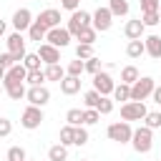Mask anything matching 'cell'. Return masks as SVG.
Wrapping results in <instances>:
<instances>
[{
    "label": "cell",
    "instance_id": "cell-1",
    "mask_svg": "<svg viewBox=\"0 0 161 161\" xmlns=\"http://www.w3.org/2000/svg\"><path fill=\"white\" fill-rule=\"evenodd\" d=\"M131 143H133L136 153H148L151 146H153V133H151V128H148V126H138V128L133 131V136H131Z\"/></svg>",
    "mask_w": 161,
    "mask_h": 161
},
{
    "label": "cell",
    "instance_id": "cell-2",
    "mask_svg": "<svg viewBox=\"0 0 161 161\" xmlns=\"http://www.w3.org/2000/svg\"><path fill=\"white\" fill-rule=\"evenodd\" d=\"M106 136L111 141H116V143H128L131 136H133V128H131L128 121H116V123H111L106 128Z\"/></svg>",
    "mask_w": 161,
    "mask_h": 161
},
{
    "label": "cell",
    "instance_id": "cell-3",
    "mask_svg": "<svg viewBox=\"0 0 161 161\" xmlns=\"http://www.w3.org/2000/svg\"><path fill=\"white\" fill-rule=\"evenodd\" d=\"M153 88H156V80H153L151 75L138 78L136 83H131V101H146V98L153 93Z\"/></svg>",
    "mask_w": 161,
    "mask_h": 161
},
{
    "label": "cell",
    "instance_id": "cell-4",
    "mask_svg": "<svg viewBox=\"0 0 161 161\" xmlns=\"http://www.w3.org/2000/svg\"><path fill=\"white\" fill-rule=\"evenodd\" d=\"M148 113L143 101H126L121 106V118L123 121H143V116Z\"/></svg>",
    "mask_w": 161,
    "mask_h": 161
},
{
    "label": "cell",
    "instance_id": "cell-5",
    "mask_svg": "<svg viewBox=\"0 0 161 161\" xmlns=\"http://www.w3.org/2000/svg\"><path fill=\"white\" fill-rule=\"evenodd\" d=\"M43 121H45V116H43V108H38V106H28V108L23 111V116H20V126L28 128V131L38 128Z\"/></svg>",
    "mask_w": 161,
    "mask_h": 161
},
{
    "label": "cell",
    "instance_id": "cell-6",
    "mask_svg": "<svg viewBox=\"0 0 161 161\" xmlns=\"http://www.w3.org/2000/svg\"><path fill=\"white\" fill-rule=\"evenodd\" d=\"M86 25H91V13L88 10H73V15L68 18V33H70V38H75L78 33H80V28H86Z\"/></svg>",
    "mask_w": 161,
    "mask_h": 161
},
{
    "label": "cell",
    "instance_id": "cell-7",
    "mask_svg": "<svg viewBox=\"0 0 161 161\" xmlns=\"http://www.w3.org/2000/svg\"><path fill=\"white\" fill-rule=\"evenodd\" d=\"M25 98H28V103H30V106L43 108V106L50 101V91H48L45 86H30V88L25 91Z\"/></svg>",
    "mask_w": 161,
    "mask_h": 161
},
{
    "label": "cell",
    "instance_id": "cell-8",
    "mask_svg": "<svg viewBox=\"0 0 161 161\" xmlns=\"http://www.w3.org/2000/svg\"><path fill=\"white\" fill-rule=\"evenodd\" d=\"M91 25H93L98 33H106V30L113 25V15H111V10H108V8H98V10L91 15Z\"/></svg>",
    "mask_w": 161,
    "mask_h": 161
},
{
    "label": "cell",
    "instance_id": "cell-9",
    "mask_svg": "<svg viewBox=\"0 0 161 161\" xmlns=\"http://www.w3.org/2000/svg\"><path fill=\"white\" fill-rule=\"evenodd\" d=\"M8 53H13V58H15V63H23V58H25V40H23V35L15 30L13 35H8Z\"/></svg>",
    "mask_w": 161,
    "mask_h": 161
},
{
    "label": "cell",
    "instance_id": "cell-10",
    "mask_svg": "<svg viewBox=\"0 0 161 161\" xmlns=\"http://www.w3.org/2000/svg\"><path fill=\"white\" fill-rule=\"evenodd\" d=\"M113 88H116V83H113V78H111L106 70H98V73L93 75V91H98L101 96H111Z\"/></svg>",
    "mask_w": 161,
    "mask_h": 161
},
{
    "label": "cell",
    "instance_id": "cell-11",
    "mask_svg": "<svg viewBox=\"0 0 161 161\" xmlns=\"http://www.w3.org/2000/svg\"><path fill=\"white\" fill-rule=\"evenodd\" d=\"M45 40H48L50 45H55V48H65V45L70 43V33L58 25V28H50V30L45 33Z\"/></svg>",
    "mask_w": 161,
    "mask_h": 161
},
{
    "label": "cell",
    "instance_id": "cell-12",
    "mask_svg": "<svg viewBox=\"0 0 161 161\" xmlns=\"http://www.w3.org/2000/svg\"><path fill=\"white\" fill-rule=\"evenodd\" d=\"M30 23H33V13H30L28 8H20V10H15V13H13V28H15L18 33L28 30V28H30Z\"/></svg>",
    "mask_w": 161,
    "mask_h": 161
},
{
    "label": "cell",
    "instance_id": "cell-13",
    "mask_svg": "<svg viewBox=\"0 0 161 161\" xmlns=\"http://www.w3.org/2000/svg\"><path fill=\"white\" fill-rule=\"evenodd\" d=\"M38 55H40V60H43L45 65H50V63H58V60H60V48H55V45H50V43H43V45L38 48Z\"/></svg>",
    "mask_w": 161,
    "mask_h": 161
},
{
    "label": "cell",
    "instance_id": "cell-14",
    "mask_svg": "<svg viewBox=\"0 0 161 161\" xmlns=\"http://www.w3.org/2000/svg\"><path fill=\"white\" fill-rule=\"evenodd\" d=\"M25 75H28V68H25L23 63H15L13 68H8V70H5L3 83H25Z\"/></svg>",
    "mask_w": 161,
    "mask_h": 161
},
{
    "label": "cell",
    "instance_id": "cell-15",
    "mask_svg": "<svg viewBox=\"0 0 161 161\" xmlns=\"http://www.w3.org/2000/svg\"><path fill=\"white\" fill-rule=\"evenodd\" d=\"M35 20H40V23H43L48 30H50V28H58V25H60V10L48 8V10H43V13H40Z\"/></svg>",
    "mask_w": 161,
    "mask_h": 161
},
{
    "label": "cell",
    "instance_id": "cell-16",
    "mask_svg": "<svg viewBox=\"0 0 161 161\" xmlns=\"http://www.w3.org/2000/svg\"><path fill=\"white\" fill-rule=\"evenodd\" d=\"M143 30H146V25L141 23V18H138V20H128V23L123 25V35H126L128 40H136V38H143Z\"/></svg>",
    "mask_w": 161,
    "mask_h": 161
},
{
    "label": "cell",
    "instance_id": "cell-17",
    "mask_svg": "<svg viewBox=\"0 0 161 161\" xmlns=\"http://www.w3.org/2000/svg\"><path fill=\"white\" fill-rule=\"evenodd\" d=\"M58 83H60V93H65V96H73L80 91V78H75V75H63Z\"/></svg>",
    "mask_w": 161,
    "mask_h": 161
},
{
    "label": "cell",
    "instance_id": "cell-18",
    "mask_svg": "<svg viewBox=\"0 0 161 161\" xmlns=\"http://www.w3.org/2000/svg\"><path fill=\"white\" fill-rule=\"evenodd\" d=\"M143 48H146V53H148L151 58H161V38H158V35L143 38Z\"/></svg>",
    "mask_w": 161,
    "mask_h": 161
},
{
    "label": "cell",
    "instance_id": "cell-19",
    "mask_svg": "<svg viewBox=\"0 0 161 161\" xmlns=\"http://www.w3.org/2000/svg\"><path fill=\"white\" fill-rule=\"evenodd\" d=\"M45 33H48V28H45L40 20H33V23H30V28H28V35H30V40H35V43L45 40Z\"/></svg>",
    "mask_w": 161,
    "mask_h": 161
},
{
    "label": "cell",
    "instance_id": "cell-20",
    "mask_svg": "<svg viewBox=\"0 0 161 161\" xmlns=\"http://www.w3.org/2000/svg\"><path fill=\"white\" fill-rule=\"evenodd\" d=\"M3 88H5V93L13 98V101H20V98H25V83H3Z\"/></svg>",
    "mask_w": 161,
    "mask_h": 161
},
{
    "label": "cell",
    "instance_id": "cell-21",
    "mask_svg": "<svg viewBox=\"0 0 161 161\" xmlns=\"http://www.w3.org/2000/svg\"><path fill=\"white\" fill-rule=\"evenodd\" d=\"M48 161H68V146L55 143L48 148Z\"/></svg>",
    "mask_w": 161,
    "mask_h": 161
},
{
    "label": "cell",
    "instance_id": "cell-22",
    "mask_svg": "<svg viewBox=\"0 0 161 161\" xmlns=\"http://www.w3.org/2000/svg\"><path fill=\"white\" fill-rule=\"evenodd\" d=\"M96 35H98V30H96L93 25H86V28H80V33H78L75 38H78V43L93 45V43H96Z\"/></svg>",
    "mask_w": 161,
    "mask_h": 161
},
{
    "label": "cell",
    "instance_id": "cell-23",
    "mask_svg": "<svg viewBox=\"0 0 161 161\" xmlns=\"http://www.w3.org/2000/svg\"><path fill=\"white\" fill-rule=\"evenodd\" d=\"M143 53H146V48H143V40H141V38L128 40V45H126V55H128V58H141Z\"/></svg>",
    "mask_w": 161,
    "mask_h": 161
},
{
    "label": "cell",
    "instance_id": "cell-24",
    "mask_svg": "<svg viewBox=\"0 0 161 161\" xmlns=\"http://www.w3.org/2000/svg\"><path fill=\"white\" fill-rule=\"evenodd\" d=\"M108 10H111L113 18L128 15V0H108Z\"/></svg>",
    "mask_w": 161,
    "mask_h": 161
},
{
    "label": "cell",
    "instance_id": "cell-25",
    "mask_svg": "<svg viewBox=\"0 0 161 161\" xmlns=\"http://www.w3.org/2000/svg\"><path fill=\"white\" fill-rule=\"evenodd\" d=\"M45 80H60L63 75H65V70H63V65H58V63H50V65H45Z\"/></svg>",
    "mask_w": 161,
    "mask_h": 161
},
{
    "label": "cell",
    "instance_id": "cell-26",
    "mask_svg": "<svg viewBox=\"0 0 161 161\" xmlns=\"http://www.w3.org/2000/svg\"><path fill=\"white\" fill-rule=\"evenodd\" d=\"M138 78H141V75H138V68H136V65H126V68L121 70V83H128V86H131V83H136Z\"/></svg>",
    "mask_w": 161,
    "mask_h": 161
},
{
    "label": "cell",
    "instance_id": "cell-27",
    "mask_svg": "<svg viewBox=\"0 0 161 161\" xmlns=\"http://www.w3.org/2000/svg\"><path fill=\"white\" fill-rule=\"evenodd\" d=\"M143 126H148L151 131L153 128H161V111H148L143 116Z\"/></svg>",
    "mask_w": 161,
    "mask_h": 161
},
{
    "label": "cell",
    "instance_id": "cell-28",
    "mask_svg": "<svg viewBox=\"0 0 161 161\" xmlns=\"http://www.w3.org/2000/svg\"><path fill=\"white\" fill-rule=\"evenodd\" d=\"M80 73H86V65H83V60H80V58L70 60V63H68V68H65V75H75V78H80Z\"/></svg>",
    "mask_w": 161,
    "mask_h": 161
},
{
    "label": "cell",
    "instance_id": "cell-29",
    "mask_svg": "<svg viewBox=\"0 0 161 161\" xmlns=\"http://www.w3.org/2000/svg\"><path fill=\"white\" fill-rule=\"evenodd\" d=\"M113 98H116V101H123V103L131 101V86H128V83L116 86V88H113Z\"/></svg>",
    "mask_w": 161,
    "mask_h": 161
},
{
    "label": "cell",
    "instance_id": "cell-30",
    "mask_svg": "<svg viewBox=\"0 0 161 161\" xmlns=\"http://www.w3.org/2000/svg\"><path fill=\"white\" fill-rule=\"evenodd\" d=\"M141 23H143L146 28H151V25H158V23H161V15H158V10H148V13H141Z\"/></svg>",
    "mask_w": 161,
    "mask_h": 161
},
{
    "label": "cell",
    "instance_id": "cell-31",
    "mask_svg": "<svg viewBox=\"0 0 161 161\" xmlns=\"http://www.w3.org/2000/svg\"><path fill=\"white\" fill-rule=\"evenodd\" d=\"M88 143V131L83 126H75L73 128V146H86Z\"/></svg>",
    "mask_w": 161,
    "mask_h": 161
},
{
    "label": "cell",
    "instance_id": "cell-32",
    "mask_svg": "<svg viewBox=\"0 0 161 161\" xmlns=\"http://www.w3.org/2000/svg\"><path fill=\"white\" fill-rule=\"evenodd\" d=\"M23 65H25L28 70H38V68H40V55H38V53H25Z\"/></svg>",
    "mask_w": 161,
    "mask_h": 161
},
{
    "label": "cell",
    "instance_id": "cell-33",
    "mask_svg": "<svg viewBox=\"0 0 161 161\" xmlns=\"http://www.w3.org/2000/svg\"><path fill=\"white\" fill-rule=\"evenodd\" d=\"M43 80H45V73L38 68V70H28V75H25V83H30V86H43Z\"/></svg>",
    "mask_w": 161,
    "mask_h": 161
},
{
    "label": "cell",
    "instance_id": "cell-34",
    "mask_svg": "<svg viewBox=\"0 0 161 161\" xmlns=\"http://www.w3.org/2000/svg\"><path fill=\"white\" fill-rule=\"evenodd\" d=\"M65 121H68L70 126H83V111H80V108H70V111L65 113Z\"/></svg>",
    "mask_w": 161,
    "mask_h": 161
},
{
    "label": "cell",
    "instance_id": "cell-35",
    "mask_svg": "<svg viewBox=\"0 0 161 161\" xmlns=\"http://www.w3.org/2000/svg\"><path fill=\"white\" fill-rule=\"evenodd\" d=\"M96 111H98L101 116H108V113L113 111V101H111L108 96H101V101H98V106H96Z\"/></svg>",
    "mask_w": 161,
    "mask_h": 161
},
{
    "label": "cell",
    "instance_id": "cell-36",
    "mask_svg": "<svg viewBox=\"0 0 161 161\" xmlns=\"http://www.w3.org/2000/svg\"><path fill=\"white\" fill-rule=\"evenodd\" d=\"M83 65H86V73H91V75H96V73L101 70V60H98L96 55L86 58V60H83Z\"/></svg>",
    "mask_w": 161,
    "mask_h": 161
},
{
    "label": "cell",
    "instance_id": "cell-37",
    "mask_svg": "<svg viewBox=\"0 0 161 161\" xmlns=\"http://www.w3.org/2000/svg\"><path fill=\"white\" fill-rule=\"evenodd\" d=\"M98 101H101V93H98V91H86V96H83L86 108H96V106H98Z\"/></svg>",
    "mask_w": 161,
    "mask_h": 161
},
{
    "label": "cell",
    "instance_id": "cell-38",
    "mask_svg": "<svg viewBox=\"0 0 161 161\" xmlns=\"http://www.w3.org/2000/svg\"><path fill=\"white\" fill-rule=\"evenodd\" d=\"M98 118H101V113L96 108H86L83 111V126H93V123H98Z\"/></svg>",
    "mask_w": 161,
    "mask_h": 161
},
{
    "label": "cell",
    "instance_id": "cell-39",
    "mask_svg": "<svg viewBox=\"0 0 161 161\" xmlns=\"http://www.w3.org/2000/svg\"><path fill=\"white\" fill-rule=\"evenodd\" d=\"M8 161H25V148L23 146H10L8 148Z\"/></svg>",
    "mask_w": 161,
    "mask_h": 161
},
{
    "label": "cell",
    "instance_id": "cell-40",
    "mask_svg": "<svg viewBox=\"0 0 161 161\" xmlns=\"http://www.w3.org/2000/svg\"><path fill=\"white\" fill-rule=\"evenodd\" d=\"M73 128H75V126H70V123L60 128V143H63V146H70V143H73Z\"/></svg>",
    "mask_w": 161,
    "mask_h": 161
},
{
    "label": "cell",
    "instance_id": "cell-41",
    "mask_svg": "<svg viewBox=\"0 0 161 161\" xmlns=\"http://www.w3.org/2000/svg\"><path fill=\"white\" fill-rule=\"evenodd\" d=\"M93 55V45H86V43H78V48H75V58H80V60H86V58H91Z\"/></svg>",
    "mask_w": 161,
    "mask_h": 161
},
{
    "label": "cell",
    "instance_id": "cell-42",
    "mask_svg": "<svg viewBox=\"0 0 161 161\" xmlns=\"http://www.w3.org/2000/svg\"><path fill=\"white\" fill-rule=\"evenodd\" d=\"M161 0H141V13H148V10H158Z\"/></svg>",
    "mask_w": 161,
    "mask_h": 161
},
{
    "label": "cell",
    "instance_id": "cell-43",
    "mask_svg": "<svg viewBox=\"0 0 161 161\" xmlns=\"http://www.w3.org/2000/svg\"><path fill=\"white\" fill-rule=\"evenodd\" d=\"M0 65H3L5 70H8V68H13V65H15V58H13V53H3V55H0Z\"/></svg>",
    "mask_w": 161,
    "mask_h": 161
},
{
    "label": "cell",
    "instance_id": "cell-44",
    "mask_svg": "<svg viewBox=\"0 0 161 161\" xmlns=\"http://www.w3.org/2000/svg\"><path fill=\"white\" fill-rule=\"evenodd\" d=\"M10 131H13V123H10L8 118H0V138L10 136Z\"/></svg>",
    "mask_w": 161,
    "mask_h": 161
},
{
    "label": "cell",
    "instance_id": "cell-45",
    "mask_svg": "<svg viewBox=\"0 0 161 161\" xmlns=\"http://www.w3.org/2000/svg\"><path fill=\"white\" fill-rule=\"evenodd\" d=\"M78 5H80V0H60V8L63 10H70V13L78 10Z\"/></svg>",
    "mask_w": 161,
    "mask_h": 161
},
{
    "label": "cell",
    "instance_id": "cell-46",
    "mask_svg": "<svg viewBox=\"0 0 161 161\" xmlns=\"http://www.w3.org/2000/svg\"><path fill=\"white\" fill-rule=\"evenodd\" d=\"M151 98H153V103H158V106H161V86H156V88H153Z\"/></svg>",
    "mask_w": 161,
    "mask_h": 161
},
{
    "label": "cell",
    "instance_id": "cell-47",
    "mask_svg": "<svg viewBox=\"0 0 161 161\" xmlns=\"http://www.w3.org/2000/svg\"><path fill=\"white\" fill-rule=\"evenodd\" d=\"M5 28H8V25H5V20H0V35H5Z\"/></svg>",
    "mask_w": 161,
    "mask_h": 161
},
{
    "label": "cell",
    "instance_id": "cell-48",
    "mask_svg": "<svg viewBox=\"0 0 161 161\" xmlns=\"http://www.w3.org/2000/svg\"><path fill=\"white\" fill-rule=\"evenodd\" d=\"M3 78H5V68L0 65V80H3Z\"/></svg>",
    "mask_w": 161,
    "mask_h": 161
},
{
    "label": "cell",
    "instance_id": "cell-49",
    "mask_svg": "<svg viewBox=\"0 0 161 161\" xmlns=\"http://www.w3.org/2000/svg\"><path fill=\"white\" fill-rule=\"evenodd\" d=\"M3 91H5V88H3V80H0V93H3Z\"/></svg>",
    "mask_w": 161,
    "mask_h": 161
},
{
    "label": "cell",
    "instance_id": "cell-50",
    "mask_svg": "<svg viewBox=\"0 0 161 161\" xmlns=\"http://www.w3.org/2000/svg\"><path fill=\"white\" fill-rule=\"evenodd\" d=\"M158 15H161V5H158Z\"/></svg>",
    "mask_w": 161,
    "mask_h": 161
},
{
    "label": "cell",
    "instance_id": "cell-51",
    "mask_svg": "<svg viewBox=\"0 0 161 161\" xmlns=\"http://www.w3.org/2000/svg\"><path fill=\"white\" fill-rule=\"evenodd\" d=\"M80 161H88V158H80Z\"/></svg>",
    "mask_w": 161,
    "mask_h": 161
},
{
    "label": "cell",
    "instance_id": "cell-52",
    "mask_svg": "<svg viewBox=\"0 0 161 161\" xmlns=\"http://www.w3.org/2000/svg\"><path fill=\"white\" fill-rule=\"evenodd\" d=\"M158 131H161V128H158Z\"/></svg>",
    "mask_w": 161,
    "mask_h": 161
},
{
    "label": "cell",
    "instance_id": "cell-53",
    "mask_svg": "<svg viewBox=\"0 0 161 161\" xmlns=\"http://www.w3.org/2000/svg\"><path fill=\"white\" fill-rule=\"evenodd\" d=\"M158 161H161V158H158Z\"/></svg>",
    "mask_w": 161,
    "mask_h": 161
}]
</instances>
